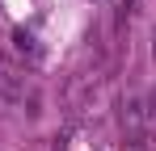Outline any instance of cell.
Segmentation results:
<instances>
[{"mask_svg": "<svg viewBox=\"0 0 156 151\" xmlns=\"http://www.w3.org/2000/svg\"><path fill=\"white\" fill-rule=\"evenodd\" d=\"M0 97H4V101H21V97H26V92H21V84H17L9 72H0Z\"/></svg>", "mask_w": 156, "mask_h": 151, "instance_id": "6da1fadb", "label": "cell"}]
</instances>
